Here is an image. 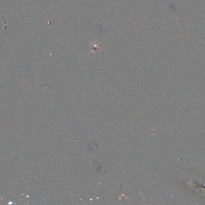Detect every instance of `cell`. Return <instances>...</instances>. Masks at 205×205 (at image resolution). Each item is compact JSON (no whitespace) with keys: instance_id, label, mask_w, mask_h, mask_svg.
I'll use <instances>...</instances> for the list:
<instances>
[{"instance_id":"obj_1","label":"cell","mask_w":205,"mask_h":205,"mask_svg":"<svg viewBox=\"0 0 205 205\" xmlns=\"http://www.w3.org/2000/svg\"><path fill=\"white\" fill-rule=\"evenodd\" d=\"M92 50L91 52H92V51H96L98 50V49L100 48V47H99V45H98V44L95 45L94 43L93 45H92Z\"/></svg>"}]
</instances>
